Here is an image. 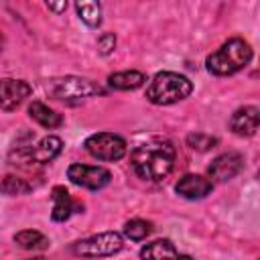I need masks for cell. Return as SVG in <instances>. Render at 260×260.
<instances>
[{
    "mask_svg": "<svg viewBox=\"0 0 260 260\" xmlns=\"http://www.w3.org/2000/svg\"><path fill=\"white\" fill-rule=\"evenodd\" d=\"M0 191L6 193V195H22V193H28L30 191V185L20 179V177H14V175H6L2 185H0Z\"/></svg>",
    "mask_w": 260,
    "mask_h": 260,
    "instance_id": "cell-20",
    "label": "cell"
},
{
    "mask_svg": "<svg viewBox=\"0 0 260 260\" xmlns=\"http://www.w3.org/2000/svg\"><path fill=\"white\" fill-rule=\"evenodd\" d=\"M191 91H193V83L189 77L175 71H160L148 83L146 100L154 106H171L189 98Z\"/></svg>",
    "mask_w": 260,
    "mask_h": 260,
    "instance_id": "cell-3",
    "label": "cell"
},
{
    "mask_svg": "<svg viewBox=\"0 0 260 260\" xmlns=\"http://www.w3.org/2000/svg\"><path fill=\"white\" fill-rule=\"evenodd\" d=\"M85 150L98 158V160H108V162H114V160H120L126 156V140L118 134H112V132H98V134H91L87 140H85Z\"/></svg>",
    "mask_w": 260,
    "mask_h": 260,
    "instance_id": "cell-6",
    "label": "cell"
},
{
    "mask_svg": "<svg viewBox=\"0 0 260 260\" xmlns=\"http://www.w3.org/2000/svg\"><path fill=\"white\" fill-rule=\"evenodd\" d=\"M67 179L77 187H83V189H89V191H100L106 185H110L112 173L106 167L73 162V165L67 167Z\"/></svg>",
    "mask_w": 260,
    "mask_h": 260,
    "instance_id": "cell-7",
    "label": "cell"
},
{
    "mask_svg": "<svg viewBox=\"0 0 260 260\" xmlns=\"http://www.w3.org/2000/svg\"><path fill=\"white\" fill-rule=\"evenodd\" d=\"M142 260H193L189 254H181L171 240H154L140 248Z\"/></svg>",
    "mask_w": 260,
    "mask_h": 260,
    "instance_id": "cell-14",
    "label": "cell"
},
{
    "mask_svg": "<svg viewBox=\"0 0 260 260\" xmlns=\"http://www.w3.org/2000/svg\"><path fill=\"white\" fill-rule=\"evenodd\" d=\"M122 248H124V238L118 232H102L75 242L71 246V252L81 258H106L118 254Z\"/></svg>",
    "mask_w": 260,
    "mask_h": 260,
    "instance_id": "cell-5",
    "label": "cell"
},
{
    "mask_svg": "<svg viewBox=\"0 0 260 260\" xmlns=\"http://www.w3.org/2000/svg\"><path fill=\"white\" fill-rule=\"evenodd\" d=\"M114 49H116V37H114V32H104V35L98 37V51L102 55H110Z\"/></svg>",
    "mask_w": 260,
    "mask_h": 260,
    "instance_id": "cell-22",
    "label": "cell"
},
{
    "mask_svg": "<svg viewBox=\"0 0 260 260\" xmlns=\"http://www.w3.org/2000/svg\"><path fill=\"white\" fill-rule=\"evenodd\" d=\"M175 191H177V195H181L185 199H203L213 191V183H211V179H207L203 175L187 173L177 181Z\"/></svg>",
    "mask_w": 260,
    "mask_h": 260,
    "instance_id": "cell-11",
    "label": "cell"
},
{
    "mask_svg": "<svg viewBox=\"0 0 260 260\" xmlns=\"http://www.w3.org/2000/svg\"><path fill=\"white\" fill-rule=\"evenodd\" d=\"M146 81V75L142 71H118V73H112L108 77V85L114 87V89H120V91H126V89H138L142 87Z\"/></svg>",
    "mask_w": 260,
    "mask_h": 260,
    "instance_id": "cell-16",
    "label": "cell"
},
{
    "mask_svg": "<svg viewBox=\"0 0 260 260\" xmlns=\"http://www.w3.org/2000/svg\"><path fill=\"white\" fill-rule=\"evenodd\" d=\"M61 148H63V140H61L59 136L49 134V136L41 138L37 144H30V146L20 148V150L16 152V156H18L20 160H24V162L47 165V162H51L53 158L59 156Z\"/></svg>",
    "mask_w": 260,
    "mask_h": 260,
    "instance_id": "cell-8",
    "label": "cell"
},
{
    "mask_svg": "<svg viewBox=\"0 0 260 260\" xmlns=\"http://www.w3.org/2000/svg\"><path fill=\"white\" fill-rule=\"evenodd\" d=\"M250 61H252V47L248 45V41L234 37L225 41L217 51H213L205 59V65L207 71L213 75H234L240 69H244Z\"/></svg>",
    "mask_w": 260,
    "mask_h": 260,
    "instance_id": "cell-2",
    "label": "cell"
},
{
    "mask_svg": "<svg viewBox=\"0 0 260 260\" xmlns=\"http://www.w3.org/2000/svg\"><path fill=\"white\" fill-rule=\"evenodd\" d=\"M30 93L32 87L24 79H12V77L0 79V108L6 112L16 110Z\"/></svg>",
    "mask_w": 260,
    "mask_h": 260,
    "instance_id": "cell-10",
    "label": "cell"
},
{
    "mask_svg": "<svg viewBox=\"0 0 260 260\" xmlns=\"http://www.w3.org/2000/svg\"><path fill=\"white\" fill-rule=\"evenodd\" d=\"M14 242L22 248V250H43L49 246V240L45 234L37 232V230H22L18 234H14Z\"/></svg>",
    "mask_w": 260,
    "mask_h": 260,
    "instance_id": "cell-17",
    "label": "cell"
},
{
    "mask_svg": "<svg viewBox=\"0 0 260 260\" xmlns=\"http://www.w3.org/2000/svg\"><path fill=\"white\" fill-rule=\"evenodd\" d=\"M177 150L169 140H150L138 144L130 152V165L134 173L144 181H162L175 167Z\"/></svg>",
    "mask_w": 260,
    "mask_h": 260,
    "instance_id": "cell-1",
    "label": "cell"
},
{
    "mask_svg": "<svg viewBox=\"0 0 260 260\" xmlns=\"http://www.w3.org/2000/svg\"><path fill=\"white\" fill-rule=\"evenodd\" d=\"M26 260H47V258H43V256H37V258H26Z\"/></svg>",
    "mask_w": 260,
    "mask_h": 260,
    "instance_id": "cell-25",
    "label": "cell"
},
{
    "mask_svg": "<svg viewBox=\"0 0 260 260\" xmlns=\"http://www.w3.org/2000/svg\"><path fill=\"white\" fill-rule=\"evenodd\" d=\"M242 169H244V156L240 152H223L211 160V165L207 167V173H209V179L225 183V181H232L236 175H240Z\"/></svg>",
    "mask_w": 260,
    "mask_h": 260,
    "instance_id": "cell-9",
    "label": "cell"
},
{
    "mask_svg": "<svg viewBox=\"0 0 260 260\" xmlns=\"http://www.w3.org/2000/svg\"><path fill=\"white\" fill-rule=\"evenodd\" d=\"M150 232H152V223L146 221V219H130V221L124 223V236L134 240V242L144 240Z\"/></svg>",
    "mask_w": 260,
    "mask_h": 260,
    "instance_id": "cell-19",
    "label": "cell"
},
{
    "mask_svg": "<svg viewBox=\"0 0 260 260\" xmlns=\"http://www.w3.org/2000/svg\"><path fill=\"white\" fill-rule=\"evenodd\" d=\"M260 124V110L256 106L238 108L230 118V130L238 136H252Z\"/></svg>",
    "mask_w": 260,
    "mask_h": 260,
    "instance_id": "cell-12",
    "label": "cell"
},
{
    "mask_svg": "<svg viewBox=\"0 0 260 260\" xmlns=\"http://www.w3.org/2000/svg\"><path fill=\"white\" fill-rule=\"evenodd\" d=\"M187 144L193 148V150H199V152H205V150H211L215 144H217V138L215 136H209L205 132H193L187 136Z\"/></svg>",
    "mask_w": 260,
    "mask_h": 260,
    "instance_id": "cell-21",
    "label": "cell"
},
{
    "mask_svg": "<svg viewBox=\"0 0 260 260\" xmlns=\"http://www.w3.org/2000/svg\"><path fill=\"white\" fill-rule=\"evenodd\" d=\"M53 211H51V217H53V221H65V219H69L73 213H79V211H83V203H79V201H75L71 195H69V191L65 189V187H61V185H57L55 189H53Z\"/></svg>",
    "mask_w": 260,
    "mask_h": 260,
    "instance_id": "cell-13",
    "label": "cell"
},
{
    "mask_svg": "<svg viewBox=\"0 0 260 260\" xmlns=\"http://www.w3.org/2000/svg\"><path fill=\"white\" fill-rule=\"evenodd\" d=\"M47 93L59 102H65V104H79L83 102L85 98H91V95H100L104 93V89L91 81V79H85V77H77V75H65V77H55L51 81H47Z\"/></svg>",
    "mask_w": 260,
    "mask_h": 260,
    "instance_id": "cell-4",
    "label": "cell"
},
{
    "mask_svg": "<svg viewBox=\"0 0 260 260\" xmlns=\"http://www.w3.org/2000/svg\"><path fill=\"white\" fill-rule=\"evenodd\" d=\"M28 116L37 122V124H41L43 128H59L61 124H63V116L59 114V112H55V110H51L49 106H45L43 102H32L30 106H28Z\"/></svg>",
    "mask_w": 260,
    "mask_h": 260,
    "instance_id": "cell-15",
    "label": "cell"
},
{
    "mask_svg": "<svg viewBox=\"0 0 260 260\" xmlns=\"http://www.w3.org/2000/svg\"><path fill=\"white\" fill-rule=\"evenodd\" d=\"M77 16L87 24V26H100L102 22V6L98 2H77L75 4Z\"/></svg>",
    "mask_w": 260,
    "mask_h": 260,
    "instance_id": "cell-18",
    "label": "cell"
},
{
    "mask_svg": "<svg viewBox=\"0 0 260 260\" xmlns=\"http://www.w3.org/2000/svg\"><path fill=\"white\" fill-rule=\"evenodd\" d=\"M47 8L53 12H63L67 8V2H47Z\"/></svg>",
    "mask_w": 260,
    "mask_h": 260,
    "instance_id": "cell-23",
    "label": "cell"
},
{
    "mask_svg": "<svg viewBox=\"0 0 260 260\" xmlns=\"http://www.w3.org/2000/svg\"><path fill=\"white\" fill-rule=\"evenodd\" d=\"M4 49V37H2V32H0V51Z\"/></svg>",
    "mask_w": 260,
    "mask_h": 260,
    "instance_id": "cell-24",
    "label": "cell"
}]
</instances>
